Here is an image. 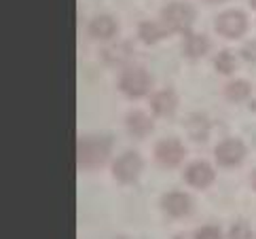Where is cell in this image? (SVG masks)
Wrapping results in <instances>:
<instances>
[{
	"label": "cell",
	"mask_w": 256,
	"mask_h": 239,
	"mask_svg": "<svg viewBox=\"0 0 256 239\" xmlns=\"http://www.w3.org/2000/svg\"><path fill=\"white\" fill-rule=\"evenodd\" d=\"M176 239H188V237H184V235H178V237H176Z\"/></svg>",
	"instance_id": "cell-25"
},
{
	"label": "cell",
	"mask_w": 256,
	"mask_h": 239,
	"mask_svg": "<svg viewBox=\"0 0 256 239\" xmlns=\"http://www.w3.org/2000/svg\"><path fill=\"white\" fill-rule=\"evenodd\" d=\"M214 66L220 74H231V72H235V68H237V62H235L231 51H220L214 60Z\"/></svg>",
	"instance_id": "cell-18"
},
{
	"label": "cell",
	"mask_w": 256,
	"mask_h": 239,
	"mask_svg": "<svg viewBox=\"0 0 256 239\" xmlns=\"http://www.w3.org/2000/svg\"><path fill=\"white\" fill-rule=\"evenodd\" d=\"M252 186L256 188V172H254V176H252Z\"/></svg>",
	"instance_id": "cell-22"
},
{
	"label": "cell",
	"mask_w": 256,
	"mask_h": 239,
	"mask_svg": "<svg viewBox=\"0 0 256 239\" xmlns=\"http://www.w3.org/2000/svg\"><path fill=\"white\" fill-rule=\"evenodd\" d=\"M104 58L108 64H125L132 58V47L130 42H121V44H112L104 51Z\"/></svg>",
	"instance_id": "cell-17"
},
{
	"label": "cell",
	"mask_w": 256,
	"mask_h": 239,
	"mask_svg": "<svg viewBox=\"0 0 256 239\" xmlns=\"http://www.w3.org/2000/svg\"><path fill=\"white\" fill-rule=\"evenodd\" d=\"M142 165L144 163H142L138 152L127 150V152H123L121 157L114 161V165H112V176L118 182H123V184H130V182L138 180L140 172H142Z\"/></svg>",
	"instance_id": "cell-4"
},
{
	"label": "cell",
	"mask_w": 256,
	"mask_h": 239,
	"mask_svg": "<svg viewBox=\"0 0 256 239\" xmlns=\"http://www.w3.org/2000/svg\"><path fill=\"white\" fill-rule=\"evenodd\" d=\"M118 239H125V237H118Z\"/></svg>",
	"instance_id": "cell-26"
},
{
	"label": "cell",
	"mask_w": 256,
	"mask_h": 239,
	"mask_svg": "<svg viewBox=\"0 0 256 239\" xmlns=\"http://www.w3.org/2000/svg\"><path fill=\"white\" fill-rule=\"evenodd\" d=\"M214 178H216V172L212 170V165L206 161L190 163L184 172V180L195 188H208L214 182Z\"/></svg>",
	"instance_id": "cell-9"
},
{
	"label": "cell",
	"mask_w": 256,
	"mask_h": 239,
	"mask_svg": "<svg viewBox=\"0 0 256 239\" xmlns=\"http://www.w3.org/2000/svg\"><path fill=\"white\" fill-rule=\"evenodd\" d=\"M246 144L242 140H237V138H226L222 140L220 144L216 146L214 150V157L218 161V165H222V168H233V165H240L246 157Z\"/></svg>",
	"instance_id": "cell-5"
},
{
	"label": "cell",
	"mask_w": 256,
	"mask_h": 239,
	"mask_svg": "<svg viewBox=\"0 0 256 239\" xmlns=\"http://www.w3.org/2000/svg\"><path fill=\"white\" fill-rule=\"evenodd\" d=\"M176 106H178V98L172 89H161L150 98V108L159 116H170L176 110Z\"/></svg>",
	"instance_id": "cell-11"
},
{
	"label": "cell",
	"mask_w": 256,
	"mask_h": 239,
	"mask_svg": "<svg viewBox=\"0 0 256 239\" xmlns=\"http://www.w3.org/2000/svg\"><path fill=\"white\" fill-rule=\"evenodd\" d=\"M186 130L195 142H206L210 134V123L204 114H190L186 121Z\"/></svg>",
	"instance_id": "cell-15"
},
{
	"label": "cell",
	"mask_w": 256,
	"mask_h": 239,
	"mask_svg": "<svg viewBox=\"0 0 256 239\" xmlns=\"http://www.w3.org/2000/svg\"><path fill=\"white\" fill-rule=\"evenodd\" d=\"M127 132L134 138H146L152 132V118L148 114H144L142 110H134V112L127 114Z\"/></svg>",
	"instance_id": "cell-12"
},
{
	"label": "cell",
	"mask_w": 256,
	"mask_h": 239,
	"mask_svg": "<svg viewBox=\"0 0 256 239\" xmlns=\"http://www.w3.org/2000/svg\"><path fill=\"white\" fill-rule=\"evenodd\" d=\"M246 28H248V20L242 11H224L216 20V30L224 38H240L246 32Z\"/></svg>",
	"instance_id": "cell-7"
},
{
	"label": "cell",
	"mask_w": 256,
	"mask_h": 239,
	"mask_svg": "<svg viewBox=\"0 0 256 239\" xmlns=\"http://www.w3.org/2000/svg\"><path fill=\"white\" fill-rule=\"evenodd\" d=\"M250 4H252V6L256 8V0H250Z\"/></svg>",
	"instance_id": "cell-24"
},
{
	"label": "cell",
	"mask_w": 256,
	"mask_h": 239,
	"mask_svg": "<svg viewBox=\"0 0 256 239\" xmlns=\"http://www.w3.org/2000/svg\"><path fill=\"white\" fill-rule=\"evenodd\" d=\"M161 208L163 212L172 218H182L190 212V208H193V201L186 192H180V190H172L168 195L161 197Z\"/></svg>",
	"instance_id": "cell-8"
},
{
	"label": "cell",
	"mask_w": 256,
	"mask_h": 239,
	"mask_svg": "<svg viewBox=\"0 0 256 239\" xmlns=\"http://www.w3.org/2000/svg\"><path fill=\"white\" fill-rule=\"evenodd\" d=\"M110 136H80L76 142V161L80 170H94L104 165L110 157Z\"/></svg>",
	"instance_id": "cell-1"
},
{
	"label": "cell",
	"mask_w": 256,
	"mask_h": 239,
	"mask_svg": "<svg viewBox=\"0 0 256 239\" xmlns=\"http://www.w3.org/2000/svg\"><path fill=\"white\" fill-rule=\"evenodd\" d=\"M208 49H210V40L206 38L204 34L188 32L184 42H182V53H184L186 58H190V60H197V58H201V55H206Z\"/></svg>",
	"instance_id": "cell-14"
},
{
	"label": "cell",
	"mask_w": 256,
	"mask_h": 239,
	"mask_svg": "<svg viewBox=\"0 0 256 239\" xmlns=\"http://www.w3.org/2000/svg\"><path fill=\"white\" fill-rule=\"evenodd\" d=\"M242 55H244V60H246V62H256V40H252V42H248V44H244Z\"/></svg>",
	"instance_id": "cell-21"
},
{
	"label": "cell",
	"mask_w": 256,
	"mask_h": 239,
	"mask_svg": "<svg viewBox=\"0 0 256 239\" xmlns=\"http://www.w3.org/2000/svg\"><path fill=\"white\" fill-rule=\"evenodd\" d=\"M152 78L144 68H125L118 78V89L130 98H142L150 91Z\"/></svg>",
	"instance_id": "cell-2"
},
{
	"label": "cell",
	"mask_w": 256,
	"mask_h": 239,
	"mask_svg": "<svg viewBox=\"0 0 256 239\" xmlns=\"http://www.w3.org/2000/svg\"><path fill=\"white\" fill-rule=\"evenodd\" d=\"M184 154H186L184 144L176 140V138H166V140H161L154 146V157H157V161L163 168H176V165L182 163Z\"/></svg>",
	"instance_id": "cell-6"
},
{
	"label": "cell",
	"mask_w": 256,
	"mask_h": 239,
	"mask_svg": "<svg viewBox=\"0 0 256 239\" xmlns=\"http://www.w3.org/2000/svg\"><path fill=\"white\" fill-rule=\"evenodd\" d=\"M224 96L228 102H244L250 96V82L248 80H233L224 89Z\"/></svg>",
	"instance_id": "cell-16"
},
{
	"label": "cell",
	"mask_w": 256,
	"mask_h": 239,
	"mask_svg": "<svg viewBox=\"0 0 256 239\" xmlns=\"http://www.w3.org/2000/svg\"><path fill=\"white\" fill-rule=\"evenodd\" d=\"M228 239H252V228L246 220H237L228 231Z\"/></svg>",
	"instance_id": "cell-19"
},
{
	"label": "cell",
	"mask_w": 256,
	"mask_h": 239,
	"mask_svg": "<svg viewBox=\"0 0 256 239\" xmlns=\"http://www.w3.org/2000/svg\"><path fill=\"white\" fill-rule=\"evenodd\" d=\"M208 2H212V4H216V2H224V0H208Z\"/></svg>",
	"instance_id": "cell-23"
},
{
	"label": "cell",
	"mask_w": 256,
	"mask_h": 239,
	"mask_svg": "<svg viewBox=\"0 0 256 239\" xmlns=\"http://www.w3.org/2000/svg\"><path fill=\"white\" fill-rule=\"evenodd\" d=\"M168 34H172L168 30V26L163 22H142L140 28H138V36L140 40L146 42V44H154L159 42L161 38H166Z\"/></svg>",
	"instance_id": "cell-13"
},
{
	"label": "cell",
	"mask_w": 256,
	"mask_h": 239,
	"mask_svg": "<svg viewBox=\"0 0 256 239\" xmlns=\"http://www.w3.org/2000/svg\"><path fill=\"white\" fill-rule=\"evenodd\" d=\"M193 239H222V233H220V228H218V226L208 224V226L197 228Z\"/></svg>",
	"instance_id": "cell-20"
},
{
	"label": "cell",
	"mask_w": 256,
	"mask_h": 239,
	"mask_svg": "<svg viewBox=\"0 0 256 239\" xmlns=\"http://www.w3.org/2000/svg\"><path fill=\"white\" fill-rule=\"evenodd\" d=\"M193 20L195 11L186 2H172L161 11V22L168 26L170 32H186Z\"/></svg>",
	"instance_id": "cell-3"
},
{
	"label": "cell",
	"mask_w": 256,
	"mask_h": 239,
	"mask_svg": "<svg viewBox=\"0 0 256 239\" xmlns=\"http://www.w3.org/2000/svg\"><path fill=\"white\" fill-rule=\"evenodd\" d=\"M116 32H118V24L110 15H98L89 24V34L98 40H110Z\"/></svg>",
	"instance_id": "cell-10"
}]
</instances>
